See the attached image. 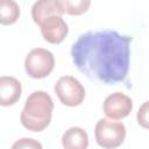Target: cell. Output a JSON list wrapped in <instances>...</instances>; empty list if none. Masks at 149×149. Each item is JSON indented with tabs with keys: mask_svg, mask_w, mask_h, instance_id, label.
I'll list each match as a JSON object with an SVG mask.
<instances>
[{
	"mask_svg": "<svg viewBox=\"0 0 149 149\" xmlns=\"http://www.w3.org/2000/svg\"><path fill=\"white\" fill-rule=\"evenodd\" d=\"M132 41V36L111 29L86 31L71 47L72 62L92 80L122 83L129 70Z\"/></svg>",
	"mask_w": 149,
	"mask_h": 149,
	"instance_id": "cell-1",
	"label": "cell"
},
{
	"mask_svg": "<svg viewBox=\"0 0 149 149\" xmlns=\"http://www.w3.org/2000/svg\"><path fill=\"white\" fill-rule=\"evenodd\" d=\"M54 102L51 97L44 91L33 92L26 100L20 120L24 128L31 132L45 129L52 116Z\"/></svg>",
	"mask_w": 149,
	"mask_h": 149,
	"instance_id": "cell-2",
	"label": "cell"
},
{
	"mask_svg": "<svg viewBox=\"0 0 149 149\" xmlns=\"http://www.w3.org/2000/svg\"><path fill=\"white\" fill-rule=\"evenodd\" d=\"M97 143L104 149H115L122 144L126 137V127L122 122L111 119H100L94 128Z\"/></svg>",
	"mask_w": 149,
	"mask_h": 149,
	"instance_id": "cell-3",
	"label": "cell"
},
{
	"mask_svg": "<svg viewBox=\"0 0 149 149\" xmlns=\"http://www.w3.org/2000/svg\"><path fill=\"white\" fill-rule=\"evenodd\" d=\"M55 66L52 52L43 48L30 50L24 59V69L29 77L34 79L45 78L51 73Z\"/></svg>",
	"mask_w": 149,
	"mask_h": 149,
	"instance_id": "cell-4",
	"label": "cell"
},
{
	"mask_svg": "<svg viewBox=\"0 0 149 149\" xmlns=\"http://www.w3.org/2000/svg\"><path fill=\"white\" fill-rule=\"evenodd\" d=\"M55 92L61 102L69 107L80 105L85 98V88L72 76H63L55 84Z\"/></svg>",
	"mask_w": 149,
	"mask_h": 149,
	"instance_id": "cell-5",
	"label": "cell"
},
{
	"mask_svg": "<svg viewBox=\"0 0 149 149\" xmlns=\"http://www.w3.org/2000/svg\"><path fill=\"white\" fill-rule=\"evenodd\" d=\"M102 109L106 116L111 120L123 119L132 112L133 101L128 95L121 92H115L105 99Z\"/></svg>",
	"mask_w": 149,
	"mask_h": 149,
	"instance_id": "cell-6",
	"label": "cell"
},
{
	"mask_svg": "<svg viewBox=\"0 0 149 149\" xmlns=\"http://www.w3.org/2000/svg\"><path fill=\"white\" fill-rule=\"evenodd\" d=\"M43 38L51 44H59L68 35V23L59 15H52L40 24Z\"/></svg>",
	"mask_w": 149,
	"mask_h": 149,
	"instance_id": "cell-7",
	"label": "cell"
},
{
	"mask_svg": "<svg viewBox=\"0 0 149 149\" xmlns=\"http://www.w3.org/2000/svg\"><path fill=\"white\" fill-rule=\"evenodd\" d=\"M22 86L21 83L10 76H2L0 78V105L12 106L21 97Z\"/></svg>",
	"mask_w": 149,
	"mask_h": 149,
	"instance_id": "cell-8",
	"label": "cell"
},
{
	"mask_svg": "<svg viewBox=\"0 0 149 149\" xmlns=\"http://www.w3.org/2000/svg\"><path fill=\"white\" fill-rule=\"evenodd\" d=\"M62 146L64 149H87V133L80 127H71L63 134Z\"/></svg>",
	"mask_w": 149,
	"mask_h": 149,
	"instance_id": "cell-9",
	"label": "cell"
},
{
	"mask_svg": "<svg viewBox=\"0 0 149 149\" xmlns=\"http://www.w3.org/2000/svg\"><path fill=\"white\" fill-rule=\"evenodd\" d=\"M52 15L62 16L56 7L55 0H40L36 1L31 7V17L37 26H40L45 19Z\"/></svg>",
	"mask_w": 149,
	"mask_h": 149,
	"instance_id": "cell-10",
	"label": "cell"
},
{
	"mask_svg": "<svg viewBox=\"0 0 149 149\" xmlns=\"http://www.w3.org/2000/svg\"><path fill=\"white\" fill-rule=\"evenodd\" d=\"M55 2L61 15H80L85 13L91 5L90 0H55Z\"/></svg>",
	"mask_w": 149,
	"mask_h": 149,
	"instance_id": "cell-11",
	"label": "cell"
},
{
	"mask_svg": "<svg viewBox=\"0 0 149 149\" xmlns=\"http://www.w3.org/2000/svg\"><path fill=\"white\" fill-rule=\"evenodd\" d=\"M0 23L1 24H13L17 21L20 16V7L13 0H1L0 1Z\"/></svg>",
	"mask_w": 149,
	"mask_h": 149,
	"instance_id": "cell-12",
	"label": "cell"
},
{
	"mask_svg": "<svg viewBox=\"0 0 149 149\" xmlns=\"http://www.w3.org/2000/svg\"><path fill=\"white\" fill-rule=\"evenodd\" d=\"M10 149H43V147L37 140L30 137H22L15 141Z\"/></svg>",
	"mask_w": 149,
	"mask_h": 149,
	"instance_id": "cell-13",
	"label": "cell"
},
{
	"mask_svg": "<svg viewBox=\"0 0 149 149\" xmlns=\"http://www.w3.org/2000/svg\"><path fill=\"white\" fill-rule=\"evenodd\" d=\"M136 119L142 128L149 129V101H146L140 106L136 114Z\"/></svg>",
	"mask_w": 149,
	"mask_h": 149,
	"instance_id": "cell-14",
	"label": "cell"
}]
</instances>
